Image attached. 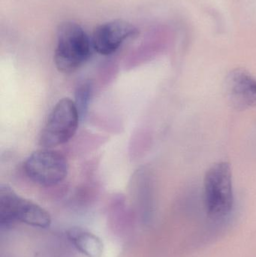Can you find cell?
<instances>
[{
    "label": "cell",
    "mask_w": 256,
    "mask_h": 257,
    "mask_svg": "<svg viewBox=\"0 0 256 257\" xmlns=\"http://www.w3.org/2000/svg\"><path fill=\"white\" fill-rule=\"evenodd\" d=\"M138 33L135 26L120 20L101 24L93 32V50L102 55H111L126 40L136 37Z\"/></svg>",
    "instance_id": "6"
},
{
    "label": "cell",
    "mask_w": 256,
    "mask_h": 257,
    "mask_svg": "<svg viewBox=\"0 0 256 257\" xmlns=\"http://www.w3.org/2000/svg\"><path fill=\"white\" fill-rule=\"evenodd\" d=\"M204 198L206 212L212 219L223 218L232 211V173L226 162L215 163L206 172Z\"/></svg>",
    "instance_id": "2"
},
{
    "label": "cell",
    "mask_w": 256,
    "mask_h": 257,
    "mask_svg": "<svg viewBox=\"0 0 256 257\" xmlns=\"http://www.w3.org/2000/svg\"><path fill=\"white\" fill-rule=\"evenodd\" d=\"M24 172L36 184L45 187L56 185L67 176L69 165L66 157L48 148L33 153L26 160Z\"/></svg>",
    "instance_id": "5"
},
{
    "label": "cell",
    "mask_w": 256,
    "mask_h": 257,
    "mask_svg": "<svg viewBox=\"0 0 256 257\" xmlns=\"http://www.w3.org/2000/svg\"><path fill=\"white\" fill-rule=\"evenodd\" d=\"M92 93H93V87L90 82L83 83L77 89L76 93H75L76 101L75 102L81 117H84L87 113L89 102L91 99Z\"/></svg>",
    "instance_id": "9"
},
{
    "label": "cell",
    "mask_w": 256,
    "mask_h": 257,
    "mask_svg": "<svg viewBox=\"0 0 256 257\" xmlns=\"http://www.w3.org/2000/svg\"><path fill=\"white\" fill-rule=\"evenodd\" d=\"M93 49L92 39L81 26L63 23L57 30L56 67L62 73H73L90 59Z\"/></svg>",
    "instance_id": "1"
},
{
    "label": "cell",
    "mask_w": 256,
    "mask_h": 257,
    "mask_svg": "<svg viewBox=\"0 0 256 257\" xmlns=\"http://www.w3.org/2000/svg\"><path fill=\"white\" fill-rule=\"evenodd\" d=\"M16 222L46 229L51 223L49 213L32 201L17 194L10 187H0V223L9 226Z\"/></svg>",
    "instance_id": "3"
},
{
    "label": "cell",
    "mask_w": 256,
    "mask_h": 257,
    "mask_svg": "<svg viewBox=\"0 0 256 257\" xmlns=\"http://www.w3.org/2000/svg\"><path fill=\"white\" fill-rule=\"evenodd\" d=\"M225 88L227 98L236 109L256 107V78L247 71H231L225 78Z\"/></svg>",
    "instance_id": "7"
},
{
    "label": "cell",
    "mask_w": 256,
    "mask_h": 257,
    "mask_svg": "<svg viewBox=\"0 0 256 257\" xmlns=\"http://www.w3.org/2000/svg\"><path fill=\"white\" fill-rule=\"evenodd\" d=\"M80 118L74 101L69 98L59 101L41 132L39 145L51 149L69 142L76 133Z\"/></svg>",
    "instance_id": "4"
},
{
    "label": "cell",
    "mask_w": 256,
    "mask_h": 257,
    "mask_svg": "<svg viewBox=\"0 0 256 257\" xmlns=\"http://www.w3.org/2000/svg\"><path fill=\"white\" fill-rule=\"evenodd\" d=\"M67 236L75 248L87 257H101L103 244L99 237L86 229L72 227L67 231Z\"/></svg>",
    "instance_id": "8"
}]
</instances>
